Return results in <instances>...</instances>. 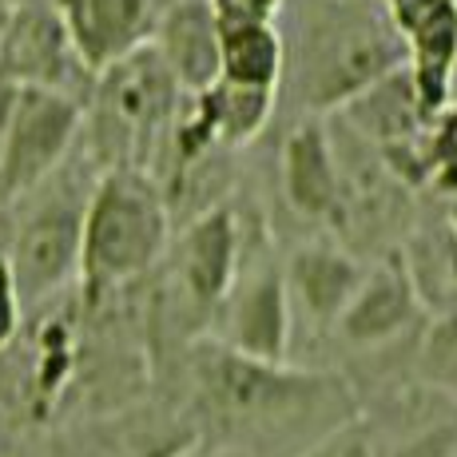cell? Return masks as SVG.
Wrapping results in <instances>:
<instances>
[{"instance_id": "cell-7", "label": "cell", "mask_w": 457, "mask_h": 457, "mask_svg": "<svg viewBox=\"0 0 457 457\" xmlns=\"http://www.w3.org/2000/svg\"><path fill=\"white\" fill-rule=\"evenodd\" d=\"M394 32L406 44V72L426 128L453 96L457 0H382Z\"/></svg>"}, {"instance_id": "cell-23", "label": "cell", "mask_w": 457, "mask_h": 457, "mask_svg": "<svg viewBox=\"0 0 457 457\" xmlns=\"http://www.w3.org/2000/svg\"><path fill=\"white\" fill-rule=\"evenodd\" d=\"M445 227H450V243H453V251H457V199L450 204V211H445Z\"/></svg>"}, {"instance_id": "cell-18", "label": "cell", "mask_w": 457, "mask_h": 457, "mask_svg": "<svg viewBox=\"0 0 457 457\" xmlns=\"http://www.w3.org/2000/svg\"><path fill=\"white\" fill-rule=\"evenodd\" d=\"M434 139H429V171H437V179L445 187H457V100L450 96L442 112H437L434 124Z\"/></svg>"}, {"instance_id": "cell-16", "label": "cell", "mask_w": 457, "mask_h": 457, "mask_svg": "<svg viewBox=\"0 0 457 457\" xmlns=\"http://www.w3.org/2000/svg\"><path fill=\"white\" fill-rule=\"evenodd\" d=\"M283 64V29L275 21H219V80L278 87Z\"/></svg>"}, {"instance_id": "cell-1", "label": "cell", "mask_w": 457, "mask_h": 457, "mask_svg": "<svg viewBox=\"0 0 457 457\" xmlns=\"http://www.w3.org/2000/svg\"><path fill=\"white\" fill-rule=\"evenodd\" d=\"M295 96L311 116L346 108L354 96L406 68V44L382 0H295L283 37Z\"/></svg>"}, {"instance_id": "cell-9", "label": "cell", "mask_w": 457, "mask_h": 457, "mask_svg": "<svg viewBox=\"0 0 457 457\" xmlns=\"http://www.w3.org/2000/svg\"><path fill=\"white\" fill-rule=\"evenodd\" d=\"M239 262L243 235L235 211L223 204L199 211L183 231L179 251H175V278H179V291L199 319H207L223 306L235 275H239Z\"/></svg>"}, {"instance_id": "cell-20", "label": "cell", "mask_w": 457, "mask_h": 457, "mask_svg": "<svg viewBox=\"0 0 457 457\" xmlns=\"http://www.w3.org/2000/svg\"><path fill=\"white\" fill-rule=\"evenodd\" d=\"M429 366L442 374H457V319H445L437 338H429Z\"/></svg>"}, {"instance_id": "cell-14", "label": "cell", "mask_w": 457, "mask_h": 457, "mask_svg": "<svg viewBox=\"0 0 457 457\" xmlns=\"http://www.w3.org/2000/svg\"><path fill=\"white\" fill-rule=\"evenodd\" d=\"M72 64L84 68L64 37L56 8H21L8 21L4 40H0V72L12 84L64 87V76Z\"/></svg>"}, {"instance_id": "cell-15", "label": "cell", "mask_w": 457, "mask_h": 457, "mask_svg": "<svg viewBox=\"0 0 457 457\" xmlns=\"http://www.w3.org/2000/svg\"><path fill=\"white\" fill-rule=\"evenodd\" d=\"M287 295L298 303L314 322H338V314L346 311L350 295L362 283V267L350 259L346 251L334 247H303L287 259L283 267Z\"/></svg>"}, {"instance_id": "cell-19", "label": "cell", "mask_w": 457, "mask_h": 457, "mask_svg": "<svg viewBox=\"0 0 457 457\" xmlns=\"http://www.w3.org/2000/svg\"><path fill=\"white\" fill-rule=\"evenodd\" d=\"M219 21H275L287 0H207Z\"/></svg>"}, {"instance_id": "cell-5", "label": "cell", "mask_w": 457, "mask_h": 457, "mask_svg": "<svg viewBox=\"0 0 457 457\" xmlns=\"http://www.w3.org/2000/svg\"><path fill=\"white\" fill-rule=\"evenodd\" d=\"M84 128V108L72 92L44 84H16L0 120V195L37 191L64 163Z\"/></svg>"}, {"instance_id": "cell-6", "label": "cell", "mask_w": 457, "mask_h": 457, "mask_svg": "<svg viewBox=\"0 0 457 457\" xmlns=\"http://www.w3.org/2000/svg\"><path fill=\"white\" fill-rule=\"evenodd\" d=\"M84 207L87 199L72 195V191H52L48 199H40L37 211H29V219L16 231L12 262H8L21 303L48 298L72 275H80Z\"/></svg>"}, {"instance_id": "cell-3", "label": "cell", "mask_w": 457, "mask_h": 457, "mask_svg": "<svg viewBox=\"0 0 457 457\" xmlns=\"http://www.w3.org/2000/svg\"><path fill=\"white\" fill-rule=\"evenodd\" d=\"M183 100L187 92L167 72L152 40L100 68L87 128L104 167H136L152 175V163L171 139Z\"/></svg>"}, {"instance_id": "cell-12", "label": "cell", "mask_w": 457, "mask_h": 457, "mask_svg": "<svg viewBox=\"0 0 457 457\" xmlns=\"http://www.w3.org/2000/svg\"><path fill=\"white\" fill-rule=\"evenodd\" d=\"M147 40L187 96L219 80V16L207 0H171L155 16Z\"/></svg>"}, {"instance_id": "cell-11", "label": "cell", "mask_w": 457, "mask_h": 457, "mask_svg": "<svg viewBox=\"0 0 457 457\" xmlns=\"http://www.w3.org/2000/svg\"><path fill=\"white\" fill-rule=\"evenodd\" d=\"M421 311V291L410 275L406 259L390 254L382 259L370 275H362L358 291L350 295L346 311L338 314L334 327L342 330V338L350 346H382L394 342L402 330H410V322Z\"/></svg>"}, {"instance_id": "cell-2", "label": "cell", "mask_w": 457, "mask_h": 457, "mask_svg": "<svg viewBox=\"0 0 457 457\" xmlns=\"http://www.w3.org/2000/svg\"><path fill=\"white\" fill-rule=\"evenodd\" d=\"M195 394L211 426L259 437L350 402V390L338 378L239 354L223 342H211L195 354Z\"/></svg>"}, {"instance_id": "cell-13", "label": "cell", "mask_w": 457, "mask_h": 457, "mask_svg": "<svg viewBox=\"0 0 457 457\" xmlns=\"http://www.w3.org/2000/svg\"><path fill=\"white\" fill-rule=\"evenodd\" d=\"M287 204L306 219H334L342 211V160L319 116L303 120L283 144Z\"/></svg>"}, {"instance_id": "cell-17", "label": "cell", "mask_w": 457, "mask_h": 457, "mask_svg": "<svg viewBox=\"0 0 457 457\" xmlns=\"http://www.w3.org/2000/svg\"><path fill=\"white\" fill-rule=\"evenodd\" d=\"M278 87H251V84H231L215 80L207 92L187 96L191 112L199 116V124L211 131L219 147H243L267 128L270 112H275Z\"/></svg>"}, {"instance_id": "cell-8", "label": "cell", "mask_w": 457, "mask_h": 457, "mask_svg": "<svg viewBox=\"0 0 457 457\" xmlns=\"http://www.w3.org/2000/svg\"><path fill=\"white\" fill-rule=\"evenodd\" d=\"M223 346L251 358L283 362L291 346V295H287L283 267L267 254L243 251L239 275L223 298Z\"/></svg>"}, {"instance_id": "cell-22", "label": "cell", "mask_w": 457, "mask_h": 457, "mask_svg": "<svg viewBox=\"0 0 457 457\" xmlns=\"http://www.w3.org/2000/svg\"><path fill=\"white\" fill-rule=\"evenodd\" d=\"M171 457H251L243 445H231V442H223V445H187V450H175Z\"/></svg>"}, {"instance_id": "cell-21", "label": "cell", "mask_w": 457, "mask_h": 457, "mask_svg": "<svg viewBox=\"0 0 457 457\" xmlns=\"http://www.w3.org/2000/svg\"><path fill=\"white\" fill-rule=\"evenodd\" d=\"M16 314H21V298H16L12 275H8V262H0V342L12 338Z\"/></svg>"}, {"instance_id": "cell-4", "label": "cell", "mask_w": 457, "mask_h": 457, "mask_svg": "<svg viewBox=\"0 0 457 457\" xmlns=\"http://www.w3.org/2000/svg\"><path fill=\"white\" fill-rule=\"evenodd\" d=\"M171 239L167 199L147 171L108 167L84 207L80 278L92 295L152 270Z\"/></svg>"}, {"instance_id": "cell-10", "label": "cell", "mask_w": 457, "mask_h": 457, "mask_svg": "<svg viewBox=\"0 0 457 457\" xmlns=\"http://www.w3.org/2000/svg\"><path fill=\"white\" fill-rule=\"evenodd\" d=\"M56 16L87 76L152 37V0H56Z\"/></svg>"}]
</instances>
